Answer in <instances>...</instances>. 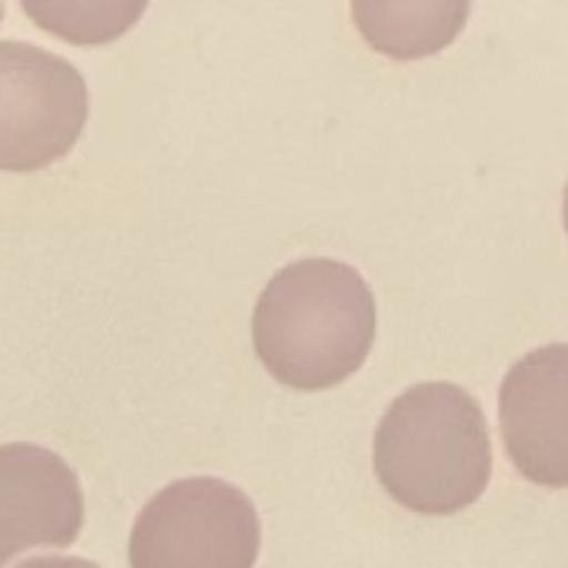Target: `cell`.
<instances>
[{
  "instance_id": "6da1fadb",
  "label": "cell",
  "mask_w": 568,
  "mask_h": 568,
  "mask_svg": "<svg viewBox=\"0 0 568 568\" xmlns=\"http://www.w3.org/2000/svg\"><path fill=\"white\" fill-rule=\"evenodd\" d=\"M376 339V296L339 260H296L256 300L253 346L283 386L320 393L346 383Z\"/></svg>"
},
{
  "instance_id": "7a4b0ae2",
  "label": "cell",
  "mask_w": 568,
  "mask_h": 568,
  "mask_svg": "<svg viewBox=\"0 0 568 568\" xmlns=\"http://www.w3.org/2000/svg\"><path fill=\"white\" fill-rule=\"evenodd\" d=\"M373 466L383 489L419 516H453L473 506L493 479L486 413L456 383H419L386 409Z\"/></svg>"
},
{
  "instance_id": "3957f363",
  "label": "cell",
  "mask_w": 568,
  "mask_h": 568,
  "mask_svg": "<svg viewBox=\"0 0 568 568\" xmlns=\"http://www.w3.org/2000/svg\"><path fill=\"white\" fill-rule=\"evenodd\" d=\"M260 539V513L243 489L193 476L143 506L130 532V568H253Z\"/></svg>"
},
{
  "instance_id": "277c9868",
  "label": "cell",
  "mask_w": 568,
  "mask_h": 568,
  "mask_svg": "<svg viewBox=\"0 0 568 568\" xmlns=\"http://www.w3.org/2000/svg\"><path fill=\"white\" fill-rule=\"evenodd\" d=\"M90 113L83 73L23 40H0V170L30 173L63 160Z\"/></svg>"
},
{
  "instance_id": "5b68a950",
  "label": "cell",
  "mask_w": 568,
  "mask_h": 568,
  "mask_svg": "<svg viewBox=\"0 0 568 568\" xmlns=\"http://www.w3.org/2000/svg\"><path fill=\"white\" fill-rule=\"evenodd\" d=\"M503 443L536 486H568V343L542 346L523 356L499 389Z\"/></svg>"
},
{
  "instance_id": "8992f818",
  "label": "cell",
  "mask_w": 568,
  "mask_h": 568,
  "mask_svg": "<svg viewBox=\"0 0 568 568\" xmlns=\"http://www.w3.org/2000/svg\"><path fill=\"white\" fill-rule=\"evenodd\" d=\"M83 529L77 473L33 443L0 446V566L27 549H67Z\"/></svg>"
},
{
  "instance_id": "52a82bcc",
  "label": "cell",
  "mask_w": 568,
  "mask_h": 568,
  "mask_svg": "<svg viewBox=\"0 0 568 568\" xmlns=\"http://www.w3.org/2000/svg\"><path fill=\"white\" fill-rule=\"evenodd\" d=\"M469 17V3H353L363 37L396 57L416 60L446 47Z\"/></svg>"
},
{
  "instance_id": "ba28073f",
  "label": "cell",
  "mask_w": 568,
  "mask_h": 568,
  "mask_svg": "<svg viewBox=\"0 0 568 568\" xmlns=\"http://www.w3.org/2000/svg\"><path fill=\"white\" fill-rule=\"evenodd\" d=\"M23 13L70 43H103L133 27L143 3H23Z\"/></svg>"
},
{
  "instance_id": "9c48e42d",
  "label": "cell",
  "mask_w": 568,
  "mask_h": 568,
  "mask_svg": "<svg viewBox=\"0 0 568 568\" xmlns=\"http://www.w3.org/2000/svg\"><path fill=\"white\" fill-rule=\"evenodd\" d=\"M17 568H100L87 559H27Z\"/></svg>"
},
{
  "instance_id": "30bf717a",
  "label": "cell",
  "mask_w": 568,
  "mask_h": 568,
  "mask_svg": "<svg viewBox=\"0 0 568 568\" xmlns=\"http://www.w3.org/2000/svg\"><path fill=\"white\" fill-rule=\"evenodd\" d=\"M562 213H566V233H568V186H566V203H562Z\"/></svg>"
}]
</instances>
